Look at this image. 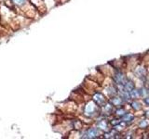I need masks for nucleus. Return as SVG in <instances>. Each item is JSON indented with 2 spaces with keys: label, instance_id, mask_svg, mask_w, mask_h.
<instances>
[{
  "label": "nucleus",
  "instance_id": "obj_1",
  "mask_svg": "<svg viewBox=\"0 0 149 139\" xmlns=\"http://www.w3.org/2000/svg\"><path fill=\"white\" fill-rule=\"evenodd\" d=\"M128 79L126 78L125 74L121 72H116L115 73V76H114V81L115 83H116L118 85H124L126 81H127Z\"/></svg>",
  "mask_w": 149,
  "mask_h": 139
},
{
  "label": "nucleus",
  "instance_id": "obj_2",
  "mask_svg": "<svg viewBox=\"0 0 149 139\" xmlns=\"http://www.w3.org/2000/svg\"><path fill=\"white\" fill-rule=\"evenodd\" d=\"M93 101H94L95 103L100 107H102L106 103V100L104 98V95H102V93H99V92L96 93V94L93 96Z\"/></svg>",
  "mask_w": 149,
  "mask_h": 139
},
{
  "label": "nucleus",
  "instance_id": "obj_3",
  "mask_svg": "<svg viewBox=\"0 0 149 139\" xmlns=\"http://www.w3.org/2000/svg\"><path fill=\"white\" fill-rule=\"evenodd\" d=\"M99 136V131L96 128H90L85 133V138H96Z\"/></svg>",
  "mask_w": 149,
  "mask_h": 139
},
{
  "label": "nucleus",
  "instance_id": "obj_4",
  "mask_svg": "<svg viewBox=\"0 0 149 139\" xmlns=\"http://www.w3.org/2000/svg\"><path fill=\"white\" fill-rule=\"evenodd\" d=\"M95 106L96 105L93 103V102H90V103H88V105L86 106V109H85V113L88 116H91L96 111Z\"/></svg>",
  "mask_w": 149,
  "mask_h": 139
},
{
  "label": "nucleus",
  "instance_id": "obj_5",
  "mask_svg": "<svg viewBox=\"0 0 149 139\" xmlns=\"http://www.w3.org/2000/svg\"><path fill=\"white\" fill-rule=\"evenodd\" d=\"M134 120V115L132 113H125L122 116V122L126 123H130L132 122Z\"/></svg>",
  "mask_w": 149,
  "mask_h": 139
},
{
  "label": "nucleus",
  "instance_id": "obj_6",
  "mask_svg": "<svg viewBox=\"0 0 149 139\" xmlns=\"http://www.w3.org/2000/svg\"><path fill=\"white\" fill-rule=\"evenodd\" d=\"M124 86V88L127 91H129V92H130L132 90H133L134 88H135V86H134V83H133V82L132 81H130V80H128L126 81V83H125V85H123Z\"/></svg>",
  "mask_w": 149,
  "mask_h": 139
},
{
  "label": "nucleus",
  "instance_id": "obj_7",
  "mask_svg": "<svg viewBox=\"0 0 149 139\" xmlns=\"http://www.w3.org/2000/svg\"><path fill=\"white\" fill-rule=\"evenodd\" d=\"M111 102H112V104H113L114 106H120V105H122V103H123V99L121 98V97L116 96V97H112Z\"/></svg>",
  "mask_w": 149,
  "mask_h": 139
},
{
  "label": "nucleus",
  "instance_id": "obj_8",
  "mask_svg": "<svg viewBox=\"0 0 149 139\" xmlns=\"http://www.w3.org/2000/svg\"><path fill=\"white\" fill-rule=\"evenodd\" d=\"M130 98L135 99V98H138V97L141 96V93H140V90H136L134 88L133 90L130 92Z\"/></svg>",
  "mask_w": 149,
  "mask_h": 139
},
{
  "label": "nucleus",
  "instance_id": "obj_9",
  "mask_svg": "<svg viewBox=\"0 0 149 139\" xmlns=\"http://www.w3.org/2000/svg\"><path fill=\"white\" fill-rule=\"evenodd\" d=\"M148 125H149V120H143L139 122V127L142 129L146 128Z\"/></svg>",
  "mask_w": 149,
  "mask_h": 139
},
{
  "label": "nucleus",
  "instance_id": "obj_10",
  "mask_svg": "<svg viewBox=\"0 0 149 139\" xmlns=\"http://www.w3.org/2000/svg\"><path fill=\"white\" fill-rule=\"evenodd\" d=\"M98 126H99L100 129L104 130V131H106L107 130V123L105 120H101V122L98 123Z\"/></svg>",
  "mask_w": 149,
  "mask_h": 139
},
{
  "label": "nucleus",
  "instance_id": "obj_11",
  "mask_svg": "<svg viewBox=\"0 0 149 139\" xmlns=\"http://www.w3.org/2000/svg\"><path fill=\"white\" fill-rule=\"evenodd\" d=\"M135 73H136V75L138 77H143L144 75V73H146V71H144V69L140 68V69H137V71L135 72Z\"/></svg>",
  "mask_w": 149,
  "mask_h": 139
},
{
  "label": "nucleus",
  "instance_id": "obj_12",
  "mask_svg": "<svg viewBox=\"0 0 149 139\" xmlns=\"http://www.w3.org/2000/svg\"><path fill=\"white\" fill-rule=\"evenodd\" d=\"M132 109H134L135 110H138V109H141V104L137 101H133L132 103Z\"/></svg>",
  "mask_w": 149,
  "mask_h": 139
},
{
  "label": "nucleus",
  "instance_id": "obj_13",
  "mask_svg": "<svg viewBox=\"0 0 149 139\" xmlns=\"http://www.w3.org/2000/svg\"><path fill=\"white\" fill-rule=\"evenodd\" d=\"M116 114H118L119 116H123L125 114V110L124 109H116Z\"/></svg>",
  "mask_w": 149,
  "mask_h": 139
},
{
  "label": "nucleus",
  "instance_id": "obj_14",
  "mask_svg": "<svg viewBox=\"0 0 149 139\" xmlns=\"http://www.w3.org/2000/svg\"><path fill=\"white\" fill-rule=\"evenodd\" d=\"M14 2H15L16 4H18V5H21V4H22L23 2L25 1V0H13Z\"/></svg>",
  "mask_w": 149,
  "mask_h": 139
},
{
  "label": "nucleus",
  "instance_id": "obj_15",
  "mask_svg": "<svg viewBox=\"0 0 149 139\" xmlns=\"http://www.w3.org/2000/svg\"><path fill=\"white\" fill-rule=\"evenodd\" d=\"M143 101H144V103H146L147 106H149V96H146L144 97V99H143Z\"/></svg>",
  "mask_w": 149,
  "mask_h": 139
}]
</instances>
